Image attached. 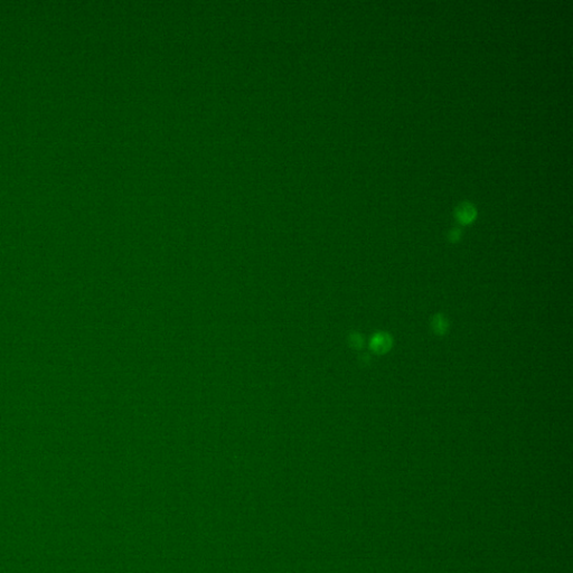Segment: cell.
I'll list each match as a JSON object with an SVG mask.
<instances>
[{"label":"cell","mask_w":573,"mask_h":573,"mask_svg":"<svg viewBox=\"0 0 573 573\" xmlns=\"http://www.w3.org/2000/svg\"><path fill=\"white\" fill-rule=\"evenodd\" d=\"M371 345H372V348L374 349L375 352L384 353V352L388 351L391 346V339L388 335L379 334V335H375V337L373 338Z\"/></svg>","instance_id":"1"},{"label":"cell","mask_w":573,"mask_h":573,"mask_svg":"<svg viewBox=\"0 0 573 573\" xmlns=\"http://www.w3.org/2000/svg\"><path fill=\"white\" fill-rule=\"evenodd\" d=\"M475 214H476V211H475V208L472 206L470 204H464V205H460L458 207V211H457V215L459 217V220L461 222H465V223H468L473 220L475 217Z\"/></svg>","instance_id":"2"}]
</instances>
